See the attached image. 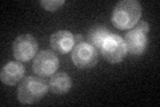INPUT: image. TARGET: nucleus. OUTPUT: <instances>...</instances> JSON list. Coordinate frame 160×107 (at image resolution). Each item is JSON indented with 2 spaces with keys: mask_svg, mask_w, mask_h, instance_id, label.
Instances as JSON below:
<instances>
[{
  "mask_svg": "<svg viewBox=\"0 0 160 107\" xmlns=\"http://www.w3.org/2000/svg\"><path fill=\"white\" fill-rule=\"evenodd\" d=\"M49 44L55 52L68 54L69 51H72L75 45V35L67 29H60V31L52 34L51 39H49Z\"/></svg>",
  "mask_w": 160,
  "mask_h": 107,
  "instance_id": "nucleus-9",
  "label": "nucleus"
},
{
  "mask_svg": "<svg viewBox=\"0 0 160 107\" xmlns=\"http://www.w3.org/2000/svg\"><path fill=\"white\" fill-rule=\"evenodd\" d=\"M109 35H111V31H109L106 25H95V27L88 29L87 39H88V43H91L93 47L100 48V45L103 44V42Z\"/></svg>",
  "mask_w": 160,
  "mask_h": 107,
  "instance_id": "nucleus-11",
  "label": "nucleus"
},
{
  "mask_svg": "<svg viewBox=\"0 0 160 107\" xmlns=\"http://www.w3.org/2000/svg\"><path fill=\"white\" fill-rule=\"evenodd\" d=\"M59 58L52 50H43L36 54L32 63L33 72L39 76H51L59 68Z\"/></svg>",
  "mask_w": 160,
  "mask_h": 107,
  "instance_id": "nucleus-6",
  "label": "nucleus"
},
{
  "mask_svg": "<svg viewBox=\"0 0 160 107\" xmlns=\"http://www.w3.org/2000/svg\"><path fill=\"white\" fill-rule=\"evenodd\" d=\"M100 54L102 56L108 60L109 63H119L126 58L127 55V47L126 42L120 35L111 34L104 40L103 44L100 45Z\"/></svg>",
  "mask_w": 160,
  "mask_h": 107,
  "instance_id": "nucleus-5",
  "label": "nucleus"
},
{
  "mask_svg": "<svg viewBox=\"0 0 160 107\" xmlns=\"http://www.w3.org/2000/svg\"><path fill=\"white\" fill-rule=\"evenodd\" d=\"M149 24L146 20H139L138 24L133 28L128 29V32L124 36L127 52L132 55H143L148 45V36Z\"/></svg>",
  "mask_w": 160,
  "mask_h": 107,
  "instance_id": "nucleus-3",
  "label": "nucleus"
},
{
  "mask_svg": "<svg viewBox=\"0 0 160 107\" xmlns=\"http://www.w3.org/2000/svg\"><path fill=\"white\" fill-rule=\"evenodd\" d=\"M142 16V6L138 0H122L115 6L111 22L119 29H131Z\"/></svg>",
  "mask_w": 160,
  "mask_h": 107,
  "instance_id": "nucleus-1",
  "label": "nucleus"
},
{
  "mask_svg": "<svg viewBox=\"0 0 160 107\" xmlns=\"http://www.w3.org/2000/svg\"><path fill=\"white\" fill-rule=\"evenodd\" d=\"M24 74H26L24 64H22V62L15 59L8 62L6 66H3L2 71H0V79H2L4 84L15 86L24 78Z\"/></svg>",
  "mask_w": 160,
  "mask_h": 107,
  "instance_id": "nucleus-8",
  "label": "nucleus"
},
{
  "mask_svg": "<svg viewBox=\"0 0 160 107\" xmlns=\"http://www.w3.org/2000/svg\"><path fill=\"white\" fill-rule=\"evenodd\" d=\"M82 42H84V38L82 36V35H80V34L75 35V44H76V43H82Z\"/></svg>",
  "mask_w": 160,
  "mask_h": 107,
  "instance_id": "nucleus-13",
  "label": "nucleus"
},
{
  "mask_svg": "<svg viewBox=\"0 0 160 107\" xmlns=\"http://www.w3.org/2000/svg\"><path fill=\"white\" fill-rule=\"evenodd\" d=\"M49 90L52 91L53 94H66L68 93L72 87V79L71 76L66 72H55L53 75H51L49 78Z\"/></svg>",
  "mask_w": 160,
  "mask_h": 107,
  "instance_id": "nucleus-10",
  "label": "nucleus"
},
{
  "mask_svg": "<svg viewBox=\"0 0 160 107\" xmlns=\"http://www.w3.org/2000/svg\"><path fill=\"white\" fill-rule=\"evenodd\" d=\"M39 43L32 35L24 34L15 39L13 42V56L19 62H27L36 56Z\"/></svg>",
  "mask_w": 160,
  "mask_h": 107,
  "instance_id": "nucleus-7",
  "label": "nucleus"
},
{
  "mask_svg": "<svg viewBox=\"0 0 160 107\" xmlns=\"http://www.w3.org/2000/svg\"><path fill=\"white\" fill-rule=\"evenodd\" d=\"M49 86L42 76L31 75L23 78L18 86V99L24 104L36 103L48 91Z\"/></svg>",
  "mask_w": 160,
  "mask_h": 107,
  "instance_id": "nucleus-2",
  "label": "nucleus"
},
{
  "mask_svg": "<svg viewBox=\"0 0 160 107\" xmlns=\"http://www.w3.org/2000/svg\"><path fill=\"white\" fill-rule=\"evenodd\" d=\"M71 58L73 64L79 68H92L98 64L99 51L88 42L76 43L71 51Z\"/></svg>",
  "mask_w": 160,
  "mask_h": 107,
  "instance_id": "nucleus-4",
  "label": "nucleus"
},
{
  "mask_svg": "<svg viewBox=\"0 0 160 107\" xmlns=\"http://www.w3.org/2000/svg\"><path fill=\"white\" fill-rule=\"evenodd\" d=\"M64 4H66V0H42V2H40V6L46 9V11H49V12L58 11Z\"/></svg>",
  "mask_w": 160,
  "mask_h": 107,
  "instance_id": "nucleus-12",
  "label": "nucleus"
}]
</instances>
